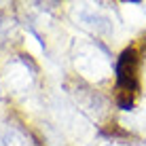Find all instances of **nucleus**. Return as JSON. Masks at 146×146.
<instances>
[{
    "label": "nucleus",
    "mask_w": 146,
    "mask_h": 146,
    "mask_svg": "<svg viewBox=\"0 0 146 146\" xmlns=\"http://www.w3.org/2000/svg\"><path fill=\"white\" fill-rule=\"evenodd\" d=\"M74 66L83 76L100 80L110 74V59L108 53L95 42H83L74 51Z\"/></svg>",
    "instance_id": "1"
},
{
    "label": "nucleus",
    "mask_w": 146,
    "mask_h": 146,
    "mask_svg": "<svg viewBox=\"0 0 146 146\" xmlns=\"http://www.w3.org/2000/svg\"><path fill=\"white\" fill-rule=\"evenodd\" d=\"M74 19L100 36H110L114 32V21L110 13L104 11L102 7H95V4H78L74 9Z\"/></svg>",
    "instance_id": "2"
},
{
    "label": "nucleus",
    "mask_w": 146,
    "mask_h": 146,
    "mask_svg": "<svg viewBox=\"0 0 146 146\" xmlns=\"http://www.w3.org/2000/svg\"><path fill=\"white\" fill-rule=\"evenodd\" d=\"M138 53L133 49L125 51L117 62V80H119V91L121 93H133L138 87Z\"/></svg>",
    "instance_id": "3"
},
{
    "label": "nucleus",
    "mask_w": 146,
    "mask_h": 146,
    "mask_svg": "<svg viewBox=\"0 0 146 146\" xmlns=\"http://www.w3.org/2000/svg\"><path fill=\"white\" fill-rule=\"evenodd\" d=\"M4 80H7V85L13 89V91H26L30 85H32L34 74H32V70L28 68L26 62L15 59V62H11V66L7 68Z\"/></svg>",
    "instance_id": "4"
},
{
    "label": "nucleus",
    "mask_w": 146,
    "mask_h": 146,
    "mask_svg": "<svg viewBox=\"0 0 146 146\" xmlns=\"http://www.w3.org/2000/svg\"><path fill=\"white\" fill-rule=\"evenodd\" d=\"M0 146H32V144L23 131H19L13 125H4V127H0Z\"/></svg>",
    "instance_id": "5"
}]
</instances>
